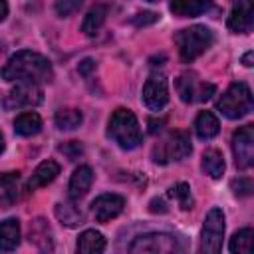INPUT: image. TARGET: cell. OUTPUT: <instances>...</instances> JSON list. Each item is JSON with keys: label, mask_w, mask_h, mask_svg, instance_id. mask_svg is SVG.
I'll return each instance as SVG.
<instances>
[{"label": "cell", "mask_w": 254, "mask_h": 254, "mask_svg": "<svg viewBox=\"0 0 254 254\" xmlns=\"http://www.w3.org/2000/svg\"><path fill=\"white\" fill-rule=\"evenodd\" d=\"M58 175H60V165L56 161H42L34 169V173H32V177L28 181V190H36L40 187L50 185Z\"/></svg>", "instance_id": "9a60e30c"}, {"label": "cell", "mask_w": 254, "mask_h": 254, "mask_svg": "<svg viewBox=\"0 0 254 254\" xmlns=\"http://www.w3.org/2000/svg\"><path fill=\"white\" fill-rule=\"evenodd\" d=\"M224 212L218 206H212L202 222L200 230V244L198 252L202 254H218L222 250V238H224Z\"/></svg>", "instance_id": "8992f818"}, {"label": "cell", "mask_w": 254, "mask_h": 254, "mask_svg": "<svg viewBox=\"0 0 254 254\" xmlns=\"http://www.w3.org/2000/svg\"><path fill=\"white\" fill-rule=\"evenodd\" d=\"M179 250H183V246L179 244L177 236L167 234V232H147V234H141L129 246V252H133V254H145V252L165 254V252H179Z\"/></svg>", "instance_id": "52a82bcc"}, {"label": "cell", "mask_w": 254, "mask_h": 254, "mask_svg": "<svg viewBox=\"0 0 254 254\" xmlns=\"http://www.w3.org/2000/svg\"><path fill=\"white\" fill-rule=\"evenodd\" d=\"M252 107H254L252 91L242 81H236V83L228 85V89L216 101V109L228 119H240V117L248 115L252 111Z\"/></svg>", "instance_id": "277c9868"}, {"label": "cell", "mask_w": 254, "mask_h": 254, "mask_svg": "<svg viewBox=\"0 0 254 254\" xmlns=\"http://www.w3.org/2000/svg\"><path fill=\"white\" fill-rule=\"evenodd\" d=\"M107 135L125 151H131V149L139 147V143L143 139L135 113L131 109H125V107L115 109L113 115L109 117Z\"/></svg>", "instance_id": "7a4b0ae2"}, {"label": "cell", "mask_w": 254, "mask_h": 254, "mask_svg": "<svg viewBox=\"0 0 254 254\" xmlns=\"http://www.w3.org/2000/svg\"><path fill=\"white\" fill-rule=\"evenodd\" d=\"M20 244V222L18 218H6L0 222V250L12 252Z\"/></svg>", "instance_id": "e0dca14e"}, {"label": "cell", "mask_w": 254, "mask_h": 254, "mask_svg": "<svg viewBox=\"0 0 254 254\" xmlns=\"http://www.w3.org/2000/svg\"><path fill=\"white\" fill-rule=\"evenodd\" d=\"M6 16H8V2L6 0H0V22L6 20Z\"/></svg>", "instance_id": "836d02e7"}, {"label": "cell", "mask_w": 254, "mask_h": 254, "mask_svg": "<svg viewBox=\"0 0 254 254\" xmlns=\"http://www.w3.org/2000/svg\"><path fill=\"white\" fill-rule=\"evenodd\" d=\"M4 151V137H2V133H0V153Z\"/></svg>", "instance_id": "d590c367"}, {"label": "cell", "mask_w": 254, "mask_h": 254, "mask_svg": "<svg viewBox=\"0 0 254 254\" xmlns=\"http://www.w3.org/2000/svg\"><path fill=\"white\" fill-rule=\"evenodd\" d=\"M175 44L179 48L181 60L190 64L214 44V32L208 26H200V24L183 28L175 34Z\"/></svg>", "instance_id": "3957f363"}, {"label": "cell", "mask_w": 254, "mask_h": 254, "mask_svg": "<svg viewBox=\"0 0 254 254\" xmlns=\"http://www.w3.org/2000/svg\"><path fill=\"white\" fill-rule=\"evenodd\" d=\"M218 131H220V123H218V119H216L214 113H210V111H200V113L196 115V119H194V133H196L198 139L208 141V139L216 137Z\"/></svg>", "instance_id": "ac0fdd59"}, {"label": "cell", "mask_w": 254, "mask_h": 254, "mask_svg": "<svg viewBox=\"0 0 254 254\" xmlns=\"http://www.w3.org/2000/svg\"><path fill=\"white\" fill-rule=\"evenodd\" d=\"M95 69V62L91 60V58H85L81 64H79V73L81 75H89V71H93Z\"/></svg>", "instance_id": "1f68e13d"}, {"label": "cell", "mask_w": 254, "mask_h": 254, "mask_svg": "<svg viewBox=\"0 0 254 254\" xmlns=\"http://www.w3.org/2000/svg\"><path fill=\"white\" fill-rule=\"evenodd\" d=\"M242 64H244L246 67H250V65H252V52H246V54L242 56Z\"/></svg>", "instance_id": "e575fe53"}, {"label": "cell", "mask_w": 254, "mask_h": 254, "mask_svg": "<svg viewBox=\"0 0 254 254\" xmlns=\"http://www.w3.org/2000/svg\"><path fill=\"white\" fill-rule=\"evenodd\" d=\"M105 18H107V6H103V4L93 6V8L85 14V18H83V22H81V32H83L85 36H95V34L101 30V26L105 24Z\"/></svg>", "instance_id": "7402d4cb"}, {"label": "cell", "mask_w": 254, "mask_h": 254, "mask_svg": "<svg viewBox=\"0 0 254 254\" xmlns=\"http://www.w3.org/2000/svg\"><path fill=\"white\" fill-rule=\"evenodd\" d=\"M212 0H171V12L181 18H194L208 12Z\"/></svg>", "instance_id": "2e32d148"}, {"label": "cell", "mask_w": 254, "mask_h": 254, "mask_svg": "<svg viewBox=\"0 0 254 254\" xmlns=\"http://www.w3.org/2000/svg\"><path fill=\"white\" fill-rule=\"evenodd\" d=\"M252 248V228H240L238 232L232 234L228 250L232 254H248Z\"/></svg>", "instance_id": "484cf974"}, {"label": "cell", "mask_w": 254, "mask_h": 254, "mask_svg": "<svg viewBox=\"0 0 254 254\" xmlns=\"http://www.w3.org/2000/svg\"><path fill=\"white\" fill-rule=\"evenodd\" d=\"M169 101V87H167V79L161 73H153L149 75V79L143 85V103L151 109V111H161Z\"/></svg>", "instance_id": "30bf717a"}, {"label": "cell", "mask_w": 254, "mask_h": 254, "mask_svg": "<svg viewBox=\"0 0 254 254\" xmlns=\"http://www.w3.org/2000/svg\"><path fill=\"white\" fill-rule=\"evenodd\" d=\"M159 20V14L157 12H137L133 18H131V22L135 24V26H149V24H155Z\"/></svg>", "instance_id": "f1b7e54d"}, {"label": "cell", "mask_w": 254, "mask_h": 254, "mask_svg": "<svg viewBox=\"0 0 254 254\" xmlns=\"http://www.w3.org/2000/svg\"><path fill=\"white\" fill-rule=\"evenodd\" d=\"M232 153L234 163L240 171H246L254 163V127L242 125L232 135Z\"/></svg>", "instance_id": "ba28073f"}, {"label": "cell", "mask_w": 254, "mask_h": 254, "mask_svg": "<svg viewBox=\"0 0 254 254\" xmlns=\"http://www.w3.org/2000/svg\"><path fill=\"white\" fill-rule=\"evenodd\" d=\"M79 6H81V0H56V12H58V16H62V18H65V16H69V14H73V12H77Z\"/></svg>", "instance_id": "83f0119b"}, {"label": "cell", "mask_w": 254, "mask_h": 254, "mask_svg": "<svg viewBox=\"0 0 254 254\" xmlns=\"http://www.w3.org/2000/svg\"><path fill=\"white\" fill-rule=\"evenodd\" d=\"M56 127L62 129V131H73L81 125L83 121V115L79 109H73V107H64V109H58L56 111Z\"/></svg>", "instance_id": "cb8c5ba5"}, {"label": "cell", "mask_w": 254, "mask_h": 254, "mask_svg": "<svg viewBox=\"0 0 254 254\" xmlns=\"http://www.w3.org/2000/svg\"><path fill=\"white\" fill-rule=\"evenodd\" d=\"M56 216L62 224H65L69 228L83 222V214L73 202H58L56 204Z\"/></svg>", "instance_id": "d4e9b609"}, {"label": "cell", "mask_w": 254, "mask_h": 254, "mask_svg": "<svg viewBox=\"0 0 254 254\" xmlns=\"http://www.w3.org/2000/svg\"><path fill=\"white\" fill-rule=\"evenodd\" d=\"M14 181H18V173H6V175H0V185H4V187H8V185L14 183Z\"/></svg>", "instance_id": "d6a6232c"}, {"label": "cell", "mask_w": 254, "mask_h": 254, "mask_svg": "<svg viewBox=\"0 0 254 254\" xmlns=\"http://www.w3.org/2000/svg\"><path fill=\"white\" fill-rule=\"evenodd\" d=\"M200 167H202L204 175H208L210 179H220L224 169H226V163H224V157L218 149H206L202 153Z\"/></svg>", "instance_id": "44dd1931"}, {"label": "cell", "mask_w": 254, "mask_h": 254, "mask_svg": "<svg viewBox=\"0 0 254 254\" xmlns=\"http://www.w3.org/2000/svg\"><path fill=\"white\" fill-rule=\"evenodd\" d=\"M123 208H125V198L121 194H113V192L99 194L91 202V212L97 222H109V220L117 218L123 212Z\"/></svg>", "instance_id": "7c38bea8"}, {"label": "cell", "mask_w": 254, "mask_h": 254, "mask_svg": "<svg viewBox=\"0 0 254 254\" xmlns=\"http://www.w3.org/2000/svg\"><path fill=\"white\" fill-rule=\"evenodd\" d=\"M42 131V117L34 111H24L14 119V133L20 137H32Z\"/></svg>", "instance_id": "d6986e66"}, {"label": "cell", "mask_w": 254, "mask_h": 254, "mask_svg": "<svg viewBox=\"0 0 254 254\" xmlns=\"http://www.w3.org/2000/svg\"><path fill=\"white\" fill-rule=\"evenodd\" d=\"M192 153L190 135L187 131H173L169 133L161 143L153 147L151 159L157 165H167L173 161H183Z\"/></svg>", "instance_id": "5b68a950"}, {"label": "cell", "mask_w": 254, "mask_h": 254, "mask_svg": "<svg viewBox=\"0 0 254 254\" xmlns=\"http://www.w3.org/2000/svg\"><path fill=\"white\" fill-rule=\"evenodd\" d=\"M228 30L234 34H248L254 26V0H234L228 14Z\"/></svg>", "instance_id": "8fae6325"}, {"label": "cell", "mask_w": 254, "mask_h": 254, "mask_svg": "<svg viewBox=\"0 0 254 254\" xmlns=\"http://www.w3.org/2000/svg\"><path fill=\"white\" fill-rule=\"evenodd\" d=\"M60 151H62L64 155H67V159H69V161H75V159L83 153V147H81L77 141H69V143L62 145V147H60Z\"/></svg>", "instance_id": "f546056e"}, {"label": "cell", "mask_w": 254, "mask_h": 254, "mask_svg": "<svg viewBox=\"0 0 254 254\" xmlns=\"http://www.w3.org/2000/svg\"><path fill=\"white\" fill-rule=\"evenodd\" d=\"M75 250L81 252V254H99V252L105 250V238L97 230H83L77 236Z\"/></svg>", "instance_id": "ffe728a7"}, {"label": "cell", "mask_w": 254, "mask_h": 254, "mask_svg": "<svg viewBox=\"0 0 254 254\" xmlns=\"http://www.w3.org/2000/svg\"><path fill=\"white\" fill-rule=\"evenodd\" d=\"M169 196H173V198L181 204L183 210H190V208L194 206V198H192L190 187H189L187 183H177V185H173V187L169 189Z\"/></svg>", "instance_id": "4316f807"}, {"label": "cell", "mask_w": 254, "mask_h": 254, "mask_svg": "<svg viewBox=\"0 0 254 254\" xmlns=\"http://www.w3.org/2000/svg\"><path fill=\"white\" fill-rule=\"evenodd\" d=\"M44 99V91L36 83H16V87L10 91L6 105L8 107H34L40 105Z\"/></svg>", "instance_id": "4fadbf2b"}, {"label": "cell", "mask_w": 254, "mask_h": 254, "mask_svg": "<svg viewBox=\"0 0 254 254\" xmlns=\"http://www.w3.org/2000/svg\"><path fill=\"white\" fill-rule=\"evenodd\" d=\"M2 79L16 81V83H50L54 79V69L48 58H44L38 52L22 50L16 52L6 65L2 67Z\"/></svg>", "instance_id": "6da1fadb"}, {"label": "cell", "mask_w": 254, "mask_h": 254, "mask_svg": "<svg viewBox=\"0 0 254 254\" xmlns=\"http://www.w3.org/2000/svg\"><path fill=\"white\" fill-rule=\"evenodd\" d=\"M91 183H93V171H91V167L79 165V167L73 171L71 179H69V187H67L69 198H71L73 202L79 200V198H83V196L87 194V190L91 189Z\"/></svg>", "instance_id": "5bb4252c"}, {"label": "cell", "mask_w": 254, "mask_h": 254, "mask_svg": "<svg viewBox=\"0 0 254 254\" xmlns=\"http://www.w3.org/2000/svg\"><path fill=\"white\" fill-rule=\"evenodd\" d=\"M177 91L181 95V99L185 103H192V101H206L212 97L214 93V85L212 83H204L196 77V73L192 71H185L177 77Z\"/></svg>", "instance_id": "9c48e42d"}, {"label": "cell", "mask_w": 254, "mask_h": 254, "mask_svg": "<svg viewBox=\"0 0 254 254\" xmlns=\"http://www.w3.org/2000/svg\"><path fill=\"white\" fill-rule=\"evenodd\" d=\"M232 189L238 196H248L252 194V181L250 179H238V181H232Z\"/></svg>", "instance_id": "4dcf8cb0"}, {"label": "cell", "mask_w": 254, "mask_h": 254, "mask_svg": "<svg viewBox=\"0 0 254 254\" xmlns=\"http://www.w3.org/2000/svg\"><path fill=\"white\" fill-rule=\"evenodd\" d=\"M145 2H159V0H145Z\"/></svg>", "instance_id": "8d00e7d4"}, {"label": "cell", "mask_w": 254, "mask_h": 254, "mask_svg": "<svg viewBox=\"0 0 254 254\" xmlns=\"http://www.w3.org/2000/svg\"><path fill=\"white\" fill-rule=\"evenodd\" d=\"M30 242L36 244V246L42 248V250H54V244H52V230H50V226H48L42 218H38V220H34V222L30 224Z\"/></svg>", "instance_id": "603a6c76"}]
</instances>
